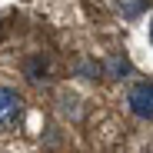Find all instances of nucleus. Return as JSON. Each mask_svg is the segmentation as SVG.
I'll list each match as a JSON object with an SVG mask.
<instances>
[{"mask_svg":"<svg viewBox=\"0 0 153 153\" xmlns=\"http://www.w3.org/2000/svg\"><path fill=\"white\" fill-rule=\"evenodd\" d=\"M126 110L137 120H153V80H137L126 90Z\"/></svg>","mask_w":153,"mask_h":153,"instance_id":"f257e3e1","label":"nucleus"},{"mask_svg":"<svg viewBox=\"0 0 153 153\" xmlns=\"http://www.w3.org/2000/svg\"><path fill=\"white\" fill-rule=\"evenodd\" d=\"M23 120V97L13 87H0V130H13Z\"/></svg>","mask_w":153,"mask_h":153,"instance_id":"f03ea898","label":"nucleus"},{"mask_svg":"<svg viewBox=\"0 0 153 153\" xmlns=\"http://www.w3.org/2000/svg\"><path fill=\"white\" fill-rule=\"evenodd\" d=\"M50 60L43 57V53H33V57H27L23 60V76H27L30 83H43V80H50Z\"/></svg>","mask_w":153,"mask_h":153,"instance_id":"7ed1b4c3","label":"nucleus"},{"mask_svg":"<svg viewBox=\"0 0 153 153\" xmlns=\"http://www.w3.org/2000/svg\"><path fill=\"white\" fill-rule=\"evenodd\" d=\"M130 57L126 53H110L107 57V63H103V76L107 80H126V76H130Z\"/></svg>","mask_w":153,"mask_h":153,"instance_id":"20e7f679","label":"nucleus"},{"mask_svg":"<svg viewBox=\"0 0 153 153\" xmlns=\"http://www.w3.org/2000/svg\"><path fill=\"white\" fill-rule=\"evenodd\" d=\"M57 113L63 120H80V97L73 90H60L57 93Z\"/></svg>","mask_w":153,"mask_h":153,"instance_id":"39448f33","label":"nucleus"},{"mask_svg":"<svg viewBox=\"0 0 153 153\" xmlns=\"http://www.w3.org/2000/svg\"><path fill=\"white\" fill-rule=\"evenodd\" d=\"M113 7H117L126 20H137V17L146 10V0H113Z\"/></svg>","mask_w":153,"mask_h":153,"instance_id":"423d86ee","label":"nucleus"},{"mask_svg":"<svg viewBox=\"0 0 153 153\" xmlns=\"http://www.w3.org/2000/svg\"><path fill=\"white\" fill-rule=\"evenodd\" d=\"M76 73H80L83 80H97V76H103V67L93 63V60H80L76 63Z\"/></svg>","mask_w":153,"mask_h":153,"instance_id":"0eeeda50","label":"nucleus"},{"mask_svg":"<svg viewBox=\"0 0 153 153\" xmlns=\"http://www.w3.org/2000/svg\"><path fill=\"white\" fill-rule=\"evenodd\" d=\"M150 43H153V20H150Z\"/></svg>","mask_w":153,"mask_h":153,"instance_id":"6e6552de","label":"nucleus"}]
</instances>
